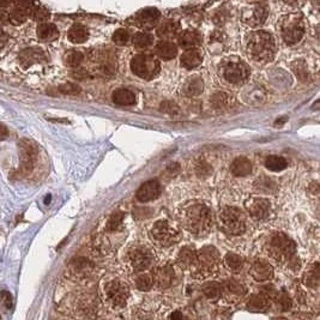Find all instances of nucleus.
<instances>
[{
  "label": "nucleus",
  "mask_w": 320,
  "mask_h": 320,
  "mask_svg": "<svg viewBox=\"0 0 320 320\" xmlns=\"http://www.w3.org/2000/svg\"><path fill=\"white\" fill-rule=\"evenodd\" d=\"M231 170L235 176H246L252 172V163L247 158L238 157L233 161Z\"/></svg>",
  "instance_id": "a878e982"
},
{
  "label": "nucleus",
  "mask_w": 320,
  "mask_h": 320,
  "mask_svg": "<svg viewBox=\"0 0 320 320\" xmlns=\"http://www.w3.org/2000/svg\"><path fill=\"white\" fill-rule=\"evenodd\" d=\"M131 70L143 79L154 78L160 72V61L155 55L139 54L131 60Z\"/></svg>",
  "instance_id": "9d476101"
},
{
  "label": "nucleus",
  "mask_w": 320,
  "mask_h": 320,
  "mask_svg": "<svg viewBox=\"0 0 320 320\" xmlns=\"http://www.w3.org/2000/svg\"><path fill=\"white\" fill-rule=\"evenodd\" d=\"M21 156H22V170L23 173H29L33 169L34 164L36 161V155H37V149L32 142L24 141L21 142Z\"/></svg>",
  "instance_id": "4468645a"
},
{
  "label": "nucleus",
  "mask_w": 320,
  "mask_h": 320,
  "mask_svg": "<svg viewBox=\"0 0 320 320\" xmlns=\"http://www.w3.org/2000/svg\"><path fill=\"white\" fill-rule=\"evenodd\" d=\"M150 238L157 246L169 247L179 241L180 233L167 220H160L151 227Z\"/></svg>",
  "instance_id": "6e6552de"
},
{
  "label": "nucleus",
  "mask_w": 320,
  "mask_h": 320,
  "mask_svg": "<svg viewBox=\"0 0 320 320\" xmlns=\"http://www.w3.org/2000/svg\"><path fill=\"white\" fill-rule=\"evenodd\" d=\"M220 253L215 247L206 246L197 252L195 260L191 268V273L194 278L203 279L209 277L217 271L220 265Z\"/></svg>",
  "instance_id": "7ed1b4c3"
},
{
  "label": "nucleus",
  "mask_w": 320,
  "mask_h": 320,
  "mask_svg": "<svg viewBox=\"0 0 320 320\" xmlns=\"http://www.w3.org/2000/svg\"><path fill=\"white\" fill-rule=\"evenodd\" d=\"M154 284L160 289L169 288L173 283L174 271L170 266H162L154 272Z\"/></svg>",
  "instance_id": "a211bd4d"
},
{
  "label": "nucleus",
  "mask_w": 320,
  "mask_h": 320,
  "mask_svg": "<svg viewBox=\"0 0 320 320\" xmlns=\"http://www.w3.org/2000/svg\"><path fill=\"white\" fill-rule=\"evenodd\" d=\"M223 285V294L227 299H239L246 294V287L236 279H227Z\"/></svg>",
  "instance_id": "aec40b11"
},
{
  "label": "nucleus",
  "mask_w": 320,
  "mask_h": 320,
  "mask_svg": "<svg viewBox=\"0 0 320 320\" xmlns=\"http://www.w3.org/2000/svg\"><path fill=\"white\" fill-rule=\"evenodd\" d=\"M204 83L199 77H192L189 78L184 85V92L189 97L192 96H198L203 92Z\"/></svg>",
  "instance_id": "7c9ffc66"
},
{
  "label": "nucleus",
  "mask_w": 320,
  "mask_h": 320,
  "mask_svg": "<svg viewBox=\"0 0 320 320\" xmlns=\"http://www.w3.org/2000/svg\"><path fill=\"white\" fill-rule=\"evenodd\" d=\"M37 36L43 42L53 41L59 36L58 28L54 24L45 22V23H41L37 27Z\"/></svg>",
  "instance_id": "393cba45"
},
{
  "label": "nucleus",
  "mask_w": 320,
  "mask_h": 320,
  "mask_svg": "<svg viewBox=\"0 0 320 320\" xmlns=\"http://www.w3.org/2000/svg\"><path fill=\"white\" fill-rule=\"evenodd\" d=\"M104 301L111 308L119 309L125 306L130 296V288L121 279L107 282L103 288Z\"/></svg>",
  "instance_id": "0eeeda50"
},
{
  "label": "nucleus",
  "mask_w": 320,
  "mask_h": 320,
  "mask_svg": "<svg viewBox=\"0 0 320 320\" xmlns=\"http://www.w3.org/2000/svg\"><path fill=\"white\" fill-rule=\"evenodd\" d=\"M195 256H197V252L194 251V248L186 246L184 248H181V251L179 252L178 258H176V262H178L180 268L191 269L195 260Z\"/></svg>",
  "instance_id": "b1692460"
},
{
  "label": "nucleus",
  "mask_w": 320,
  "mask_h": 320,
  "mask_svg": "<svg viewBox=\"0 0 320 320\" xmlns=\"http://www.w3.org/2000/svg\"><path fill=\"white\" fill-rule=\"evenodd\" d=\"M270 256L277 262L289 260L295 252V244L283 233L273 234L268 242Z\"/></svg>",
  "instance_id": "1a4fd4ad"
},
{
  "label": "nucleus",
  "mask_w": 320,
  "mask_h": 320,
  "mask_svg": "<svg viewBox=\"0 0 320 320\" xmlns=\"http://www.w3.org/2000/svg\"><path fill=\"white\" fill-rule=\"evenodd\" d=\"M79 310L84 315H94L96 310H97V301H96L94 296L83 297V299H80L79 302Z\"/></svg>",
  "instance_id": "473e14b6"
},
{
  "label": "nucleus",
  "mask_w": 320,
  "mask_h": 320,
  "mask_svg": "<svg viewBox=\"0 0 320 320\" xmlns=\"http://www.w3.org/2000/svg\"><path fill=\"white\" fill-rule=\"evenodd\" d=\"M32 16L35 21L43 22L46 20H48L49 17V12L47 11V9L42 8V6H36V8L33 9Z\"/></svg>",
  "instance_id": "c03bdc74"
},
{
  "label": "nucleus",
  "mask_w": 320,
  "mask_h": 320,
  "mask_svg": "<svg viewBox=\"0 0 320 320\" xmlns=\"http://www.w3.org/2000/svg\"><path fill=\"white\" fill-rule=\"evenodd\" d=\"M279 34L288 46H294L303 39L306 26L301 12H291L279 20Z\"/></svg>",
  "instance_id": "20e7f679"
},
{
  "label": "nucleus",
  "mask_w": 320,
  "mask_h": 320,
  "mask_svg": "<svg viewBox=\"0 0 320 320\" xmlns=\"http://www.w3.org/2000/svg\"><path fill=\"white\" fill-rule=\"evenodd\" d=\"M92 270V265L89 260L84 258H79V259L74 260L70 265V272L73 277H86Z\"/></svg>",
  "instance_id": "5701e85b"
},
{
  "label": "nucleus",
  "mask_w": 320,
  "mask_h": 320,
  "mask_svg": "<svg viewBox=\"0 0 320 320\" xmlns=\"http://www.w3.org/2000/svg\"><path fill=\"white\" fill-rule=\"evenodd\" d=\"M246 209L253 220L264 221L270 216L271 204L264 198H251L246 201Z\"/></svg>",
  "instance_id": "ddd939ff"
},
{
  "label": "nucleus",
  "mask_w": 320,
  "mask_h": 320,
  "mask_svg": "<svg viewBox=\"0 0 320 320\" xmlns=\"http://www.w3.org/2000/svg\"><path fill=\"white\" fill-rule=\"evenodd\" d=\"M161 193V185L157 180H150V181L143 184L137 191V198L141 201H150L156 199Z\"/></svg>",
  "instance_id": "f3484780"
},
{
  "label": "nucleus",
  "mask_w": 320,
  "mask_h": 320,
  "mask_svg": "<svg viewBox=\"0 0 320 320\" xmlns=\"http://www.w3.org/2000/svg\"><path fill=\"white\" fill-rule=\"evenodd\" d=\"M220 227L226 234L238 236L246 231V219L244 212L235 206H226L221 210Z\"/></svg>",
  "instance_id": "39448f33"
},
{
  "label": "nucleus",
  "mask_w": 320,
  "mask_h": 320,
  "mask_svg": "<svg viewBox=\"0 0 320 320\" xmlns=\"http://www.w3.org/2000/svg\"><path fill=\"white\" fill-rule=\"evenodd\" d=\"M43 57L41 51H37V49H27L21 54V61L22 64L26 65H32L33 63H36V61L40 60V58Z\"/></svg>",
  "instance_id": "e433bc0d"
},
{
  "label": "nucleus",
  "mask_w": 320,
  "mask_h": 320,
  "mask_svg": "<svg viewBox=\"0 0 320 320\" xmlns=\"http://www.w3.org/2000/svg\"><path fill=\"white\" fill-rule=\"evenodd\" d=\"M225 263H226L227 268H228L229 270H232V271H234V272L240 271V270L242 269V266H244V260H242V258L235 253L227 254L226 258H225Z\"/></svg>",
  "instance_id": "f704fd0d"
},
{
  "label": "nucleus",
  "mask_w": 320,
  "mask_h": 320,
  "mask_svg": "<svg viewBox=\"0 0 320 320\" xmlns=\"http://www.w3.org/2000/svg\"><path fill=\"white\" fill-rule=\"evenodd\" d=\"M318 108L320 110V100H318L314 104H313V110H318Z\"/></svg>",
  "instance_id": "09e8293b"
},
{
  "label": "nucleus",
  "mask_w": 320,
  "mask_h": 320,
  "mask_svg": "<svg viewBox=\"0 0 320 320\" xmlns=\"http://www.w3.org/2000/svg\"><path fill=\"white\" fill-rule=\"evenodd\" d=\"M160 16V11L157 9L149 8L144 9V10H142L137 15V21L141 24V27L145 28V29H151L152 27H155L157 24Z\"/></svg>",
  "instance_id": "6ab92c4d"
},
{
  "label": "nucleus",
  "mask_w": 320,
  "mask_h": 320,
  "mask_svg": "<svg viewBox=\"0 0 320 320\" xmlns=\"http://www.w3.org/2000/svg\"><path fill=\"white\" fill-rule=\"evenodd\" d=\"M169 320H186V319H185V316L182 315L180 312H174L173 314L170 315Z\"/></svg>",
  "instance_id": "de8ad7c7"
},
{
  "label": "nucleus",
  "mask_w": 320,
  "mask_h": 320,
  "mask_svg": "<svg viewBox=\"0 0 320 320\" xmlns=\"http://www.w3.org/2000/svg\"><path fill=\"white\" fill-rule=\"evenodd\" d=\"M157 54L163 60H172L178 54V48L174 43L169 41H163L157 45Z\"/></svg>",
  "instance_id": "c756f323"
},
{
  "label": "nucleus",
  "mask_w": 320,
  "mask_h": 320,
  "mask_svg": "<svg viewBox=\"0 0 320 320\" xmlns=\"http://www.w3.org/2000/svg\"><path fill=\"white\" fill-rule=\"evenodd\" d=\"M154 285V277L148 273H142L136 278V287L138 290L147 291Z\"/></svg>",
  "instance_id": "58836bf2"
},
{
  "label": "nucleus",
  "mask_w": 320,
  "mask_h": 320,
  "mask_svg": "<svg viewBox=\"0 0 320 320\" xmlns=\"http://www.w3.org/2000/svg\"><path fill=\"white\" fill-rule=\"evenodd\" d=\"M2 296H3V302H4L6 308L11 309V307H12V296H11V294L9 293V291L4 290V291H3Z\"/></svg>",
  "instance_id": "49530a36"
},
{
  "label": "nucleus",
  "mask_w": 320,
  "mask_h": 320,
  "mask_svg": "<svg viewBox=\"0 0 320 320\" xmlns=\"http://www.w3.org/2000/svg\"><path fill=\"white\" fill-rule=\"evenodd\" d=\"M203 291L206 297L216 300L223 294V285L220 283H216V282H211V283L205 284V287L203 288Z\"/></svg>",
  "instance_id": "c9c22d12"
},
{
  "label": "nucleus",
  "mask_w": 320,
  "mask_h": 320,
  "mask_svg": "<svg viewBox=\"0 0 320 320\" xmlns=\"http://www.w3.org/2000/svg\"><path fill=\"white\" fill-rule=\"evenodd\" d=\"M112 39H113L114 43L121 46V45H125V43H127V41H129V39H130V35H129V33H127V30L119 29L113 34V37H112Z\"/></svg>",
  "instance_id": "37998d69"
},
{
  "label": "nucleus",
  "mask_w": 320,
  "mask_h": 320,
  "mask_svg": "<svg viewBox=\"0 0 320 320\" xmlns=\"http://www.w3.org/2000/svg\"><path fill=\"white\" fill-rule=\"evenodd\" d=\"M201 61H203V54L197 48L188 49L181 55V65L188 70L198 67L201 64Z\"/></svg>",
  "instance_id": "4be33fe9"
},
{
  "label": "nucleus",
  "mask_w": 320,
  "mask_h": 320,
  "mask_svg": "<svg viewBox=\"0 0 320 320\" xmlns=\"http://www.w3.org/2000/svg\"><path fill=\"white\" fill-rule=\"evenodd\" d=\"M124 220V214L121 211H116L114 214H112V216L108 220L107 226H105V229L108 232H116L120 228L121 223H123Z\"/></svg>",
  "instance_id": "a19ab883"
},
{
  "label": "nucleus",
  "mask_w": 320,
  "mask_h": 320,
  "mask_svg": "<svg viewBox=\"0 0 320 320\" xmlns=\"http://www.w3.org/2000/svg\"><path fill=\"white\" fill-rule=\"evenodd\" d=\"M246 52L257 63H269L276 54V42L271 34L263 30L251 33L246 40Z\"/></svg>",
  "instance_id": "f03ea898"
},
{
  "label": "nucleus",
  "mask_w": 320,
  "mask_h": 320,
  "mask_svg": "<svg viewBox=\"0 0 320 320\" xmlns=\"http://www.w3.org/2000/svg\"><path fill=\"white\" fill-rule=\"evenodd\" d=\"M34 4L28 2H20L15 4L14 10L9 14V20L15 26H20L27 21L28 16L33 12Z\"/></svg>",
  "instance_id": "2eb2a0df"
},
{
  "label": "nucleus",
  "mask_w": 320,
  "mask_h": 320,
  "mask_svg": "<svg viewBox=\"0 0 320 320\" xmlns=\"http://www.w3.org/2000/svg\"><path fill=\"white\" fill-rule=\"evenodd\" d=\"M268 17V9L262 4L253 3L247 5L241 12V21L248 27L258 28L263 26Z\"/></svg>",
  "instance_id": "f8f14e48"
},
{
  "label": "nucleus",
  "mask_w": 320,
  "mask_h": 320,
  "mask_svg": "<svg viewBox=\"0 0 320 320\" xmlns=\"http://www.w3.org/2000/svg\"><path fill=\"white\" fill-rule=\"evenodd\" d=\"M179 46L182 48L188 49H193L195 46H198L201 42V37L199 35V33L195 32V30H185L184 33H181L179 35L178 39Z\"/></svg>",
  "instance_id": "412c9836"
},
{
  "label": "nucleus",
  "mask_w": 320,
  "mask_h": 320,
  "mask_svg": "<svg viewBox=\"0 0 320 320\" xmlns=\"http://www.w3.org/2000/svg\"><path fill=\"white\" fill-rule=\"evenodd\" d=\"M221 76L223 79L234 85H240L250 77V68L241 59L228 58L221 65Z\"/></svg>",
  "instance_id": "423d86ee"
},
{
  "label": "nucleus",
  "mask_w": 320,
  "mask_h": 320,
  "mask_svg": "<svg viewBox=\"0 0 320 320\" xmlns=\"http://www.w3.org/2000/svg\"><path fill=\"white\" fill-rule=\"evenodd\" d=\"M59 90H60V92H63L64 95H77L80 92L79 86L73 84V83H67V84L61 85Z\"/></svg>",
  "instance_id": "a18cd8bd"
},
{
  "label": "nucleus",
  "mask_w": 320,
  "mask_h": 320,
  "mask_svg": "<svg viewBox=\"0 0 320 320\" xmlns=\"http://www.w3.org/2000/svg\"><path fill=\"white\" fill-rule=\"evenodd\" d=\"M179 220L186 231L195 236L207 235L214 225V214L206 204L191 201L179 210Z\"/></svg>",
  "instance_id": "f257e3e1"
},
{
  "label": "nucleus",
  "mask_w": 320,
  "mask_h": 320,
  "mask_svg": "<svg viewBox=\"0 0 320 320\" xmlns=\"http://www.w3.org/2000/svg\"><path fill=\"white\" fill-rule=\"evenodd\" d=\"M113 101L119 105H131L136 102V96L129 89H118L113 92Z\"/></svg>",
  "instance_id": "c85d7f7f"
},
{
  "label": "nucleus",
  "mask_w": 320,
  "mask_h": 320,
  "mask_svg": "<svg viewBox=\"0 0 320 320\" xmlns=\"http://www.w3.org/2000/svg\"><path fill=\"white\" fill-rule=\"evenodd\" d=\"M270 297L266 294L253 295L248 301L247 307L252 310H266L270 308Z\"/></svg>",
  "instance_id": "cd10ccee"
},
{
  "label": "nucleus",
  "mask_w": 320,
  "mask_h": 320,
  "mask_svg": "<svg viewBox=\"0 0 320 320\" xmlns=\"http://www.w3.org/2000/svg\"><path fill=\"white\" fill-rule=\"evenodd\" d=\"M154 262V254L149 248L144 246H135L127 253V263L130 268L136 272L148 270Z\"/></svg>",
  "instance_id": "9b49d317"
},
{
  "label": "nucleus",
  "mask_w": 320,
  "mask_h": 320,
  "mask_svg": "<svg viewBox=\"0 0 320 320\" xmlns=\"http://www.w3.org/2000/svg\"><path fill=\"white\" fill-rule=\"evenodd\" d=\"M250 275L257 282H265L269 281L273 275V269L266 260L258 259L252 264L250 269Z\"/></svg>",
  "instance_id": "dca6fc26"
},
{
  "label": "nucleus",
  "mask_w": 320,
  "mask_h": 320,
  "mask_svg": "<svg viewBox=\"0 0 320 320\" xmlns=\"http://www.w3.org/2000/svg\"><path fill=\"white\" fill-rule=\"evenodd\" d=\"M211 103H212L214 108L225 110V108H228L229 104H231V96L226 94V92H217V94L214 95Z\"/></svg>",
  "instance_id": "4c0bfd02"
},
{
  "label": "nucleus",
  "mask_w": 320,
  "mask_h": 320,
  "mask_svg": "<svg viewBox=\"0 0 320 320\" xmlns=\"http://www.w3.org/2000/svg\"><path fill=\"white\" fill-rule=\"evenodd\" d=\"M83 58L84 57H83V54L80 52L71 51V52H68L67 54H65L64 60H65V64H66L67 66L78 67L79 65L82 64Z\"/></svg>",
  "instance_id": "79ce46f5"
},
{
  "label": "nucleus",
  "mask_w": 320,
  "mask_h": 320,
  "mask_svg": "<svg viewBox=\"0 0 320 320\" xmlns=\"http://www.w3.org/2000/svg\"><path fill=\"white\" fill-rule=\"evenodd\" d=\"M152 43V37L147 33H137L133 36V45L136 48L138 49H144L148 48Z\"/></svg>",
  "instance_id": "ea45409f"
},
{
  "label": "nucleus",
  "mask_w": 320,
  "mask_h": 320,
  "mask_svg": "<svg viewBox=\"0 0 320 320\" xmlns=\"http://www.w3.org/2000/svg\"><path fill=\"white\" fill-rule=\"evenodd\" d=\"M88 30L82 24H74L68 32V40L73 43H83L88 39Z\"/></svg>",
  "instance_id": "2f4dec72"
},
{
  "label": "nucleus",
  "mask_w": 320,
  "mask_h": 320,
  "mask_svg": "<svg viewBox=\"0 0 320 320\" xmlns=\"http://www.w3.org/2000/svg\"><path fill=\"white\" fill-rule=\"evenodd\" d=\"M180 29V26L178 22L175 21H166L158 27L157 29V35L161 37V39L164 40H169L173 39L178 35Z\"/></svg>",
  "instance_id": "bb28decb"
},
{
  "label": "nucleus",
  "mask_w": 320,
  "mask_h": 320,
  "mask_svg": "<svg viewBox=\"0 0 320 320\" xmlns=\"http://www.w3.org/2000/svg\"><path fill=\"white\" fill-rule=\"evenodd\" d=\"M287 161L283 157L276 156V155L268 156L265 160V167L271 172H281V170L287 168Z\"/></svg>",
  "instance_id": "72a5a7b5"
}]
</instances>
